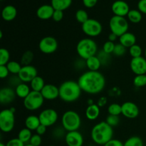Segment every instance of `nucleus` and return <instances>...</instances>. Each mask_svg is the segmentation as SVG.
<instances>
[{
  "label": "nucleus",
  "mask_w": 146,
  "mask_h": 146,
  "mask_svg": "<svg viewBox=\"0 0 146 146\" xmlns=\"http://www.w3.org/2000/svg\"><path fill=\"white\" fill-rule=\"evenodd\" d=\"M82 91L95 95L101 93L106 86V78L99 71H88L83 73L78 79Z\"/></svg>",
  "instance_id": "nucleus-1"
},
{
  "label": "nucleus",
  "mask_w": 146,
  "mask_h": 146,
  "mask_svg": "<svg viewBox=\"0 0 146 146\" xmlns=\"http://www.w3.org/2000/svg\"><path fill=\"white\" fill-rule=\"evenodd\" d=\"M113 129L106 121L98 123L91 130V139L97 145L104 146L113 139Z\"/></svg>",
  "instance_id": "nucleus-2"
},
{
  "label": "nucleus",
  "mask_w": 146,
  "mask_h": 146,
  "mask_svg": "<svg viewBox=\"0 0 146 146\" xmlns=\"http://www.w3.org/2000/svg\"><path fill=\"white\" fill-rule=\"evenodd\" d=\"M58 88L59 98L63 101L66 103H72L77 101L80 98L82 92L78 81L71 80L63 82Z\"/></svg>",
  "instance_id": "nucleus-3"
},
{
  "label": "nucleus",
  "mask_w": 146,
  "mask_h": 146,
  "mask_svg": "<svg viewBox=\"0 0 146 146\" xmlns=\"http://www.w3.org/2000/svg\"><path fill=\"white\" fill-rule=\"evenodd\" d=\"M76 52L80 58L83 60H86L90 57L97 55L98 45L92 38H82L77 44Z\"/></svg>",
  "instance_id": "nucleus-4"
},
{
  "label": "nucleus",
  "mask_w": 146,
  "mask_h": 146,
  "mask_svg": "<svg viewBox=\"0 0 146 146\" xmlns=\"http://www.w3.org/2000/svg\"><path fill=\"white\" fill-rule=\"evenodd\" d=\"M61 125L67 132L78 131L81 125V118L76 111H67L61 117Z\"/></svg>",
  "instance_id": "nucleus-5"
},
{
  "label": "nucleus",
  "mask_w": 146,
  "mask_h": 146,
  "mask_svg": "<svg viewBox=\"0 0 146 146\" xmlns=\"http://www.w3.org/2000/svg\"><path fill=\"white\" fill-rule=\"evenodd\" d=\"M14 113L10 108L3 109L0 112V129L3 133H8L14 129L15 125Z\"/></svg>",
  "instance_id": "nucleus-6"
},
{
  "label": "nucleus",
  "mask_w": 146,
  "mask_h": 146,
  "mask_svg": "<svg viewBox=\"0 0 146 146\" xmlns=\"http://www.w3.org/2000/svg\"><path fill=\"white\" fill-rule=\"evenodd\" d=\"M109 28L111 33H113L120 37L128 32L129 24L125 17L113 15L109 21Z\"/></svg>",
  "instance_id": "nucleus-7"
},
{
  "label": "nucleus",
  "mask_w": 146,
  "mask_h": 146,
  "mask_svg": "<svg viewBox=\"0 0 146 146\" xmlns=\"http://www.w3.org/2000/svg\"><path fill=\"white\" fill-rule=\"evenodd\" d=\"M44 100L45 99L42 96L41 92L31 91V93L24 98L23 104L26 109L34 111L39 109L42 106Z\"/></svg>",
  "instance_id": "nucleus-8"
},
{
  "label": "nucleus",
  "mask_w": 146,
  "mask_h": 146,
  "mask_svg": "<svg viewBox=\"0 0 146 146\" xmlns=\"http://www.w3.org/2000/svg\"><path fill=\"white\" fill-rule=\"evenodd\" d=\"M81 29L86 35L91 38L99 36L103 31L102 24L100 21L94 19H88L82 24Z\"/></svg>",
  "instance_id": "nucleus-9"
},
{
  "label": "nucleus",
  "mask_w": 146,
  "mask_h": 146,
  "mask_svg": "<svg viewBox=\"0 0 146 146\" xmlns=\"http://www.w3.org/2000/svg\"><path fill=\"white\" fill-rule=\"evenodd\" d=\"M58 44L54 37L47 36L41 39L38 44V48L43 54H51L56 52L58 49Z\"/></svg>",
  "instance_id": "nucleus-10"
},
{
  "label": "nucleus",
  "mask_w": 146,
  "mask_h": 146,
  "mask_svg": "<svg viewBox=\"0 0 146 146\" xmlns=\"http://www.w3.org/2000/svg\"><path fill=\"white\" fill-rule=\"evenodd\" d=\"M40 123L46 127H51L57 122L58 118V113L52 108H46L38 115Z\"/></svg>",
  "instance_id": "nucleus-11"
},
{
  "label": "nucleus",
  "mask_w": 146,
  "mask_h": 146,
  "mask_svg": "<svg viewBox=\"0 0 146 146\" xmlns=\"http://www.w3.org/2000/svg\"><path fill=\"white\" fill-rule=\"evenodd\" d=\"M37 70L34 66H22L21 71L19 73L18 76L21 82L23 83H30L35 77L37 76Z\"/></svg>",
  "instance_id": "nucleus-12"
},
{
  "label": "nucleus",
  "mask_w": 146,
  "mask_h": 146,
  "mask_svg": "<svg viewBox=\"0 0 146 146\" xmlns=\"http://www.w3.org/2000/svg\"><path fill=\"white\" fill-rule=\"evenodd\" d=\"M122 107V114L124 117L130 119H134L139 115V108L133 102L127 101L121 105Z\"/></svg>",
  "instance_id": "nucleus-13"
},
{
  "label": "nucleus",
  "mask_w": 146,
  "mask_h": 146,
  "mask_svg": "<svg viewBox=\"0 0 146 146\" xmlns=\"http://www.w3.org/2000/svg\"><path fill=\"white\" fill-rule=\"evenodd\" d=\"M64 139L67 146H83L84 145V136L78 131L67 132Z\"/></svg>",
  "instance_id": "nucleus-14"
},
{
  "label": "nucleus",
  "mask_w": 146,
  "mask_h": 146,
  "mask_svg": "<svg viewBox=\"0 0 146 146\" xmlns=\"http://www.w3.org/2000/svg\"><path fill=\"white\" fill-rule=\"evenodd\" d=\"M130 67L135 76L146 74V58L143 56L132 58L130 63Z\"/></svg>",
  "instance_id": "nucleus-15"
},
{
  "label": "nucleus",
  "mask_w": 146,
  "mask_h": 146,
  "mask_svg": "<svg viewBox=\"0 0 146 146\" xmlns=\"http://www.w3.org/2000/svg\"><path fill=\"white\" fill-rule=\"evenodd\" d=\"M111 10L115 16L125 17L130 11V7L128 3L123 0H117L112 4Z\"/></svg>",
  "instance_id": "nucleus-16"
},
{
  "label": "nucleus",
  "mask_w": 146,
  "mask_h": 146,
  "mask_svg": "<svg viewBox=\"0 0 146 146\" xmlns=\"http://www.w3.org/2000/svg\"><path fill=\"white\" fill-rule=\"evenodd\" d=\"M41 94L45 100L53 101L59 97V88L54 84H47L41 91Z\"/></svg>",
  "instance_id": "nucleus-17"
},
{
  "label": "nucleus",
  "mask_w": 146,
  "mask_h": 146,
  "mask_svg": "<svg viewBox=\"0 0 146 146\" xmlns=\"http://www.w3.org/2000/svg\"><path fill=\"white\" fill-rule=\"evenodd\" d=\"M16 96L15 90L11 87H4L0 90V103L3 105L11 104Z\"/></svg>",
  "instance_id": "nucleus-18"
},
{
  "label": "nucleus",
  "mask_w": 146,
  "mask_h": 146,
  "mask_svg": "<svg viewBox=\"0 0 146 146\" xmlns=\"http://www.w3.org/2000/svg\"><path fill=\"white\" fill-rule=\"evenodd\" d=\"M55 9L51 4H44L36 10V16L41 20H48L52 18Z\"/></svg>",
  "instance_id": "nucleus-19"
},
{
  "label": "nucleus",
  "mask_w": 146,
  "mask_h": 146,
  "mask_svg": "<svg viewBox=\"0 0 146 146\" xmlns=\"http://www.w3.org/2000/svg\"><path fill=\"white\" fill-rule=\"evenodd\" d=\"M17 16V10L12 5H7L1 11V17L6 21H13Z\"/></svg>",
  "instance_id": "nucleus-20"
},
{
  "label": "nucleus",
  "mask_w": 146,
  "mask_h": 146,
  "mask_svg": "<svg viewBox=\"0 0 146 146\" xmlns=\"http://www.w3.org/2000/svg\"><path fill=\"white\" fill-rule=\"evenodd\" d=\"M101 110L97 104H91L88 105L85 111L86 117L89 121H95L99 117Z\"/></svg>",
  "instance_id": "nucleus-21"
},
{
  "label": "nucleus",
  "mask_w": 146,
  "mask_h": 146,
  "mask_svg": "<svg viewBox=\"0 0 146 146\" xmlns=\"http://www.w3.org/2000/svg\"><path fill=\"white\" fill-rule=\"evenodd\" d=\"M119 41L123 46L129 48L136 44V36L133 33L128 31L119 37Z\"/></svg>",
  "instance_id": "nucleus-22"
},
{
  "label": "nucleus",
  "mask_w": 146,
  "mask_h": 146,
  "mask_svg": "<svg viewBox=\"0 0 146 146\" xmlns=\"http://www.w3.org/2000/svg\"><path fill=\"white\" fill-rule=\"evenodd\" d=\"M85 61L86 66L87 67L88 71H98V70L101 68V65H102L101 61L98 58V57L97 56V55L87 58L86 60H85Z\"/></svg>",
  "instance_id": "nucleus-23"
},
{
  "label": "nucleus",
  "mask_w": 146,
  "mask_h": 146,
  "mask_svg": "<svg viewBox=\"0 0 146 146\" xmlns=\"http://www.w3.org/2000/svg\"><path fill=\"white\" fill-rule=\"evenodd\" d=\"M14 90H15L17 96L20 98H23V99H24L31 91V87L27 84L23 82L19 84Z\"/></svg>",
  "instance_id": "nucleus-24"
},
{
  "label": "nucleus",
  "mask_w": 146,
  "mask_h": 146,
  "mask_svg": "<svg viewBox=\"0 0 146 146\" xmlns=\"http://www.w3.org/2000/svg\"><path fill=\"white\" fill-rule=\"evenodd\" d=\"M25 128H28L30 131H36L38 126L41 125L38 116L34 115H29L25 119Z\"/></svg>",
  "instance_id": "nucleus-25"
},
{
  "label": "nucleus",
  "mask_w": 146,
  "mask_h": 146,
  "mask_svg": "<svg viewBox=\"0 0 146 146\" xmlns=\"http://www.w3.org/2000/svg\"><path fill=\"white\" fill-rule=\"evenodd\" d=\"M72 0H51V5L55 10L63 11L71 7Z\"/></svg>",
  "instance_id": "nucleus-26"
},
{
  "label": "nucleus",
  "mask_w": 146,
  "mask_h": 146,
  "mask_svg": "<svg viewBox=\"0 0 146 146\" xmlns=\"http://www.w3.org/2000/svg\"><path fill=\"white\" fill-rule=\"evenodd\" d=\"M29 84L31 91H37V92H41L46 85L44 78L41 76H38L35 77Z\"/></svg>",
  "instance_id": "nucleus-27"
},
{
  "label": "nucleus",
  "mask_w": 146,
  "mask_h": 146,
  "mask_svg": "<svg viewBox=\"0 0 146 146\" xmlns=\"http://www.w3.org/2000/svg\"><path fill=\"white\" fill-rule=\"evenodd\" d=\"M127 17L130 22L133 24H138L142 21L143 15L142 13L138 9H131L127 15Z\"/></svg>",
  "instance_id": "nucleus-28"
},
{
  "label": "nucleus",
  "mask_w": 146,
  "mask_h": 146,
  "mask_svg": "<svg viewBox=\"0 0 146 146\" xmlns=\"http://www.w3.org/2000/svg\"><path fill=\"white\" fill-rule=\"evenodd\" d=\"M32 135L31 131H30L28 128H24L20 130L19 132L18 138L20 141H22L24 144H28L29 143Z\"/></svg>",
  "instance_id": "nucleus-29"
},
{
  "label": "nucleus",
  "mask_w": 146,
  "mask_h": 146,
  "mask_svg": "<svg viewBox=\"0 0 146 146\" xmlns=\"http://www.w3.org/2000/svg\"><path fill=\"white\" fill-rule=\"evenodd\" d=\"M6 66H7V67L8 68L10 74L17 76L18 75L19 73L21 71V68H22L21 64L15 61H10Z\"/></svg>",
  "instance_id": "nucleus-30"
},
{
  "label": "nucleus",
  "mask_w": 146,
  "mask_h": 146,
  "mask_svg": "<svg viewBox=\"0 0 146 146\" xmlns=\"http://www.w3.org/2000/svg\"><path fill=\"white\" fill-rule=\"evenodd\" d=\"M34 58V53L31 51H26L21 57V64L22 66L31 65Z\"/></svg>",
  "instance_id": "nucleus-31"
},
{
  "label": "nucleus",
  "mask_w": 146,
  "mask_h": 146,
  "mask_svg": "<svg viewBox=\"0 0 146 146\" xmlns=\"http://www.w3.org/2000/svg\"><path fill=\"white\" fill-rule=\"evenodd\" d=\"M123 146H144V143L140 137L132 136L125 141Z\"/></svg>",
  "instance_id": "nucleus-32"
},
{
  "label": "nucleus",
  "mask_w": 146,
  "mask_h": 146,
  "mask_svg": "<svg viewBox=\"0 0 146 146\" xmlns=\"http://www.w3.org/2000/svg\"><path fill=\"white\" fill-rule=\"evenodd\" d=\"M10 54L5 48H0V66H5L9 62Z\"/></svg>",
  "instance_id": "nucleus-33"
},
{
  "label": "nucleus",
  "mask_w": 146,
  "mask_h": 146,
  "mask_svg": "<svg viewBox=\"0 0 146 146\" xmlns=\"http://www.w3.org/2000/svg\"><path fill=\"white\" fill-rule=\"evenodd\" d=\"M108 113L109 115L119 116L122 113V107L118 104H111L108 108Z\"/></svg>",
  "instance_id": "nucleus-34"
},
{
  "label": "nucleus",
  "mask_w": 146,
  "mask_h": 146,
  "mask_svg": "<svg viewBox=\"0 0 146 146\" xmlns=\"http://www.w3.org/2000/svg\"><path fill=\"white\" fill-rule=\"evenodd\" d=\"M88 14L84 9H78L76 12V19L80 24H83L88 19Z\"/></svg>",
  "instance_id": "nucleus-35"
},
{
  "label": "nucleus",
  "mask_w": 146,
  "mask_h": 146,
  "mask_svg": "<svg viewBox=\"0 0 146 146\" xmlns=\"http://www.w3.org/2000/svg\"><path fill=\"white\" fill-rule=\"evenodd\" d=\"M128 51H129V54L132 57V58H138V57L142 56L143 49L138 44H135L133 46H131V48H129Z\"/></svg>",
  "instance_id": "nucleus-36"
},
{
  "label": "nucleus",
  "mask_w": 146,
  "mask_h": 146,
  "mask_svg": "<svg viewBox=\"0 0 146 146\" xmlns=\"http://www.w3.org/2000/svg\"><path fill=\"white\" fill-rule=\"evenodd\" d=\"M133 84L137 88H141L146 86V74L136 75L133 79Z\"/></svg>",
  "instance_id": "nucleus-37"
},
{
  "label": "nucleus",
  "mask_w": 146,
  "mask_h": 146,
  "mask_svg": "<svg viewBox=\"0 0 146 146\" xmlns=\"http://www.w3.org/2000/svg\"><path fill=\"white\" fill-rule=\"evenodd\" d=\"M106 122L108 125H111L112 128H113V127L117 126V125L119 124L120 118L119 116H117V115H108V116L106 117Z\"/></svg>",
  "instance_id": "nucleus-38"
},
{
  "label": "nucleus",
  "mask_w": 146,
  "mask_h": 146,
  "mask_svg": "<svg viewBox=\"0 0 146 146\" xmlns=\"http://www.w3.org/2000/svg\"><path fill=\"white\" fill-rule=\"evenodd\" d=\"M126 53V48L122 45L121 44H116L115 46V48L113 54L115 56L121 57L124 56V54Z\"/></svg>",
  "instance_id": "nucleus-39"
},
{
  "label": "nucleus",
  "mask_w": 146,
  "mask_h": 146,
  "mask_svg": "<svg viewBox=\"0 0 146 146\" xmlns=\"http://www.w3.org/2000/svg\"><path fill=\"white\" fill-rule=\"evenodd\" d=\"M115 44H114V42L112 41H107L104 43V46H103V51L105 53L108 54H111L113 53L114 48H115Z\"/></svg>",
  "instance_id": "nucleus-40"
},
{
  "label": "nucleus",
  "mask_w": 146,
  "mask_h": 146,
  "mask_svg": "<svg viewBox=\"0 0 146 146\" xmlns=\"http://www.w3.org/2000/svg\"><path fill=\"white\" fill-rule=\"evenodd\" d=\"M42 143V138H41V135H38L37 133L34 134L31 137V140H30L29 144L34 145V146H40Z\"/></svg>",
  "instance_id": "nucleus-41"
},
{
  "label": "nucleus",
  "mask_w": 146,
  "mask_h": 146,
  "mask_svg": "<svg viewBox=\"0 0 146 146\" xmlns=\"http://www.w3.org/2000/svg\"><path fill=\"white\" fill-rule=\"evenodd\" d=\"M97 56L98 57V58L100 59V61H101V64H106L108 62H109L110 54H106V53L104 52L103 50L101 51V52L98 53Z\"/></svg>",
  "instance_id": "nucleus-42"
},
{
  "label": "nucleus",
  "mask_w": 146,
  "mask_h": 146,
  "mask_svg": "<svg viewBox=\"0 0 146 146\" xmlns=\"http://www.w3.org/2000/svg\"><path fill=\"white\" fill-rule=\"evenodd\" d=\"M25 145L26 144L20 141L18 138H11L6 143V146H25Z\"/></svg>",
  "instance_id": "nucleus-43"
},
{
  "label": "nucleus",
  "mask_w": 146,
  "mask_h": 146,
  "mask_svg": "<svg viewBox=\"0 0 146 146\" xmlns=\"http://www.w3.org/2000/svg\"><path fill=\"white\" fill-rule=\"evenodd\" d=\"M64 18V11L60 10H55L53 14L52 19L56 22H59Z\"/></svg>",
  "instance_id": "nucleus-44"
},
{
  "label": "nucleus",
  "mask_w": 146,
  "mask_h": 146,
  "mask_svg": "<svg viewBox=\"0 0 146 146\" xmlns=\"http://www.w3.org/2000/svg\"><path fill=\"white\" fill-rule=\"evenodd\" d=\"M65 129L64 128H56V129H54V133H53V135L54 137H56V138H61L63 136L65 137Z\"/></svg>",
  "instance_id": "nucleus-45"
},
{
  "label": "nucleus",
  "mask_w": 146,
  "mask_h": 146,
  "mask_svg": "<svg viewBox=\"0 0 146 146\" xmlns=\"http://www.w3.org/2000/svg\"><path fill=\"white\" fill-rule=\"evenodd\" d=\"M10 72L7 66H0V78L2 79L7 78Z\"/></svg>",
  "instance_id": "nucleus-46"
},
{
  "label": "nucleus",
  "mask_w": 146,
  "mask_h": 146,
  "mask_svg": "<svg viewBox=\"0 0 146 146\" xmlns=\"http://www.w3.org/2000/svg\"><path fill=\"white\" fill-rule=\"evenodd\" d=\"M138 9L142 14H146V0H140L138 1Z\"/></svg>",
  "instance_id": "nucleus-47"
},
{
  "label": "nucleus",
  "mask_w": 146,
  "mask_h": 146,
  "mask_svg": "<svg viewBox=\"0 0 146 146\" xmlns=\"http://www.w3.org/2000/svg\"><path fill=\"white\" fill-rule=\"evenodd\" d=\"M84 7L86 8H93L96 5L98 0H82Z\"/></svg>",
  "instance_id": "nucleus-48"
},
{
  "label": "nucleus",
  "mask_w": 146,
  "mask_h": 146,
  "mask_svg": "<svg viewBox=\"0 0 146 146\" xmlns=\"http://www.w3.org/2000/svg\"><path fill=\"white\" fill-rule=\"evenodd\" d=\"M104 146H123V143L119 140L113 138L112 140H111L109 142L107 143Z\"/></svg>",
  "instance_id": "nucleus-49"
},
{
  "label": "nucleus",
  "mask_w": 146,
  "mask_h": 146,
  "mask_svg": "<svg viewBox=\"0 0 146 146\" xmlns=\"http://www.w3.org/2000/svg\"><path fill=\"white\" fill-rule=\"evenodd\" d=\"M46 129H47V127L44 126V125H41H41L37 128V129L35 131L38 135H41H41H43L44 134L46 133Z\"/></svg>",
  "instance_id": "nucleus-50"
},
{
  "label": "nucleus",
  "mask_w": 146,
  "mask_h": 146,
  "mask_svg": "<svg viewBox=\"0 0 146 146\" xmlns=\"http://www.w3.org/2000/svg\"><path fill=\"white\" fill-rule=\"evenodd\" d=\"M106 102H107L106 98L105 97H102V98H101L99 100H98V104H97V105H98V106H99L100 108H101V107L104 106H105L106 104Z\"/></svg>",
  "instance_id": "nucleus-51"
},
{
  "label": "nucleus",
  "mask_w": 146,
  "mask_h": 146,
  "mask_svg": "<svg viewBox=\"0 0 146 146\" xmlns=\"http://www.w3.org/2000/svg\"><path fill=\"white\" fill-rule=\"evenodd\" d=\"M119 38L118 36L115 35V34H113V33H111V34L108 35V41H112V42H115V41H116L117 38Z\"/></svg>",
  "instance_id": "nucleus-52"
},
{
  "label": "nucleus",
  "mask_w": 146,
  "mask_h": 146,
  "mask_svg": "<svg viewBox=\"0 0 146 146\" xmlns=\"http://www.w3.org/2000/svg\"><path fill=\"white\" fill-rule=\"evenodd\" d=\"M144 57L146 58V47H145V51H144Z\"/></svg>",
  "instance_id": "nucleus-53"
},
{
  "label": "nucleus",
  "mask_w": 146,
  "mask_h": 146,
  "mask_svg": "<svg viewBox=\"0 0 146 146\" xmlns=\"http://www.w3.org/2000/svg\"><path fill=\"white\" fill-rule=\"evenodd\" d=\"M0 146H6V144L3 143H0Z\"/></svg>",
  "instance_id": "nucleus-54"
},
{
  "label": "nucleus",
  "mask_w": 146,
  "mask_h": 146,
  "mask_svg": "<svg viewBox=\"0 0 146 146\" xmlns=\"http://www.w3.org/2000/svg\"><path fill=\"white\" fill-rule=\"evenodd\" d=\"M25 146H34V145H31V144L28 143V144H26Z\"/></svg>",
  "instance_id": "nucleus-55"
},
{
  "label": "nucleus",
  "mask_w": 146,
  "mask_h": 146,
  "mask_svg": "<svg viewBox=\"0 0 146 146\" xmlns=\"http://www.w3.org/2000/svg\"><path fill=\"white\" fill-rule=\"evenodd\" d=\"M49 146H55V145H49Z\"/></svg>",
  "instance_id": "nucleus-56"
},
{
  "label": "nucleus",
  "mask_w": 146,
  "mask_h": 146,
  "mask_svg": "<svg viewBox=\"0 0 146 146\" xmlns=\"http://www.w3.org/2000/svg\"><path fill=\"white\" fill-rule=\"evenodd\" d=\"M145 146H146V144H145Z\"/></svg>",
  "instance_id": "nucleus-57"
}]
</instances>
